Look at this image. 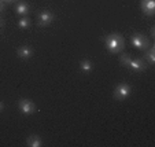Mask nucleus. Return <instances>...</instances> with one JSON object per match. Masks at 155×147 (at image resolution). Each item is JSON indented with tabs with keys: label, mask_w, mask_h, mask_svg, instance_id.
<instances>
[{
	"label": "nucleus",
	"mask_w": 155,
	"mask_h": 147,
	"mask_svg": "<svg viewBox=\"0 0 155 147\" xmlns=\"http://www.w3.org/2000/svg\"><path fill=\"white\" fill-rule=\"evenodd\" d=\"M104 44L106 48L111 54H120L125 48V40L122 36L117 35V33H110L104 37Z\"/></svg>",
	"instance_id": "f257e3e1"
},
{
	"label": "nucleus",
	"mask_w": 155,
	"mask_h": 147,
	"mask_svg": "<svg viewBox=\"0 0 155 147\" xmlns=\"http://www.w3.org/2000/svg\"><path fill=\"white\" fill-rule=\"evenodd\" d=\"M18 109H19V112L24 115L35 114V113L37 112V107H36L35 103L29 99H25V98H21V99L18 100Z\"/></svg>",
	"instance_id": "f03ea898"
},
{
	"label": "nucleus",
	"mask_w": 155,
	"mask_h": 147,
	"mask_svg": "<svg viewBox=\"0 0 155 147\" xmlns=\"http://www.w3.org/2000/svg\"><path fill=\"white\" fill-rule=\"evenodd\" d=\"M130 92H132V87L129 85L128 82H120L114 88V99L125 100L130 95Z\"/></svg>",
	"instance_id": "7ed1b4c3"
},
{
	"label": "nucleus",
	"mask_w": 155,
	"mask_h": 147,
	"mask_svg": "<svg viewBox=\"0 0 155 147\" xmlns=\"http://www.w3.org/2000/svg\"><path fill=\"white\" fill-rule=\"evenodd\" d=\"M130 41H132V44L135 45L136 48H139V50H143L144 51V50H147V48L150 47L148 37H147V36L140 35V33H136V35L132 36Z\"/></svg>",
	"instance_id": "20e7f679"
},
{
	"label": "nucleus",
	"mask_w": 155,
	"mask_h": 147,
	"mask_svg": "<svg viewBox=\"0 0 155 147\" xmlns=\"http://www.w3.org/2000/svg\"><path fill=\"white\" fill-rule=\"evenodd\" d=\"M54 14L51 11H48V10H45V11H41L40 15H38V21H37V25L38 26H48V25L51 24L54 21Z\"/></svg>",
	"instance_id": "39448f33"
},
{
	"label": "nucleus",
	"mask_w": 155,
	"mask_h": 147,
	"mask_svg": "<svg viewBox=\"0 0 155 147\" xmlns=\"http://www.w3.org/2000/svg\"><path fill=\"white\" fill-rule=\"evenodd\" d=\"M141 11L147 17H154L155 14V0H141Z\"/></svg>",
	"instance_id": "423d86ee"
},
{
	"label": "nucleus",
	"mask_w": 155,
	"mask_h": 147,
	"mask_svg": "<svg viewBox=\"0 0 155 147\" xmlns=\"http://www.w3.org/2000/svg\"><path fill=\"white\" fill-rule=\"evenodd\" d=\"M17 55L19 59H24V61H26V59H30L33 55V50L29 47V45H21L19 48L17 50Z\"/></svg>",
	"instance_id": "0eeeda50"
},
{
	"label": "nucleus",
	"mask_w": 155,
	"mask_h": 147,
	"mask_svg": "<svg viewBox=\"0 0 155 147\" xmlns=\"http://www.w3.org/2000/svg\"><path fill=\"white\" fill-rule=\"evenodd\" d=\"M128 68L133 72H143V70H146L147 66H146L143 59L137 58V59H130V63H129Z\"/></svg>",
	"instance_id": "6e6552de"
},
{
	"label": "nucleus",
	"mask_w": 155,
	"mask_h": 147,
	"mask_svg": "<svg viewBox=\"0 0 155 147\" xmlns=\"http://www.w3.org/2000/svg\"><path fill=\"white\" fill-rule=\"evenodd\" d=\"M15 11H17L18 15H21V17H26L28 14L30 12V7L28 3H25V2H21V3L17 4V7H15Z\"/></svg>",
	"instance_id": "1a4fd4ad"
},
{
	"label": "nucleus",
	"mask_w": 155,
	"mask_h": 147,
	"mask_svg": "<svg viewBox=\"0 0 155 147\" xmlns=\"http://www.w3.org/2000/svg\"><path fill=\"white\" fill-rule=\"evenodd\" d=\"M26 146L29 147H41L43 146V140L38 135H30L26 139Z\"/></svg>",
	"instance_id": "9d476101"
},
{
	"label": "nucleus",
	"mask_w": 155,
	"mask_h": 147,
	"mask_svg": "<svg viewBox=\"0 0 155 147\" xmlns=\"http://www.w3.org/2000/svg\"><path fill=\"white\" fill-rule=\"evenodd\" d=\"M80 69H81V72H84V73H89V72L94 70V63H92L89 59H82V61L80 62Z\"/></svg>",
	"instance_id": "9b49d317"
},
{
	"label": "nucleus",
	"mask_w": 155,
	"mask_h": 147,
	"mask_svg": "<svg viewBox=\"0 0 155 147\" xmlns=\"http://www.w3.org/2000/svg\"><path fill=\"white\" fill-rule=\"evenodd\" d=\"M144 58L147 59V62H148L150 65H154L155 63V48L154 47L147 48V52H146V55H144Z\"/></svg>",
	"instance_id": "f8f14e48"
},
{
	"label": "nucleus",
	"mask_w": 155,
	"mask_h": 147,
	"mask_svg": "<svg viewBox=\"0 0 155 147\" xmlns=\"http://www.w3.org/2000/svg\"><path fill=\"white\" fill-rule=\"evenodd\" d=\"M30 26V19L26 17H21V19L18 21V28L19 29H28Z\"/></svg>",
	"instance_id": "ddd939ff"
},
{
	"label": "nucleus",
	"mask_w": 155,
	"mask_h": 147,
	"mask_svg": "<svg viewBox=\"0 0 155 147\" xmlns=\"http://www.w3.org/2000/svg\"><path fill=\"white\" fill-rule=\"evenodd\" d=\"M130 56L128 55V54H122V55H120V62L122 63V66H125V68H128L129 63H130Z\"/></svg>",
	"instance_id": "4468645a"
},
{
	"label": "nucleus",
	"mask_w": 155,
	"mask_h": 147,
	"mask_svg": "<svg viewBox=\"0 0 155 147\" xmlns=\"http://www.w3.org/2000/svg\"><path fill=\"white\" fill-rule=\"evenodd\" d=\"M3 110H4V103L2 102V100H0V113L3 112Z\"/></svg>",
	"instance_id": "2eb2a0df"
},
{
	"label": "nucleus",
	"mask_w": 155,
	"mask_h": 147,
	"mask_svg": "<svg viewBox=\"0 0 155 147\" xmlns=\"http://www.w3.org/2000/svg\"><path fill=\"white\" fill-rule=\"evenodd\" d=\"M0 8H2V10L4 8V2H3V0H0Z\"/></svg>",
	"instance_id": "dca6fc26"
},
{
	"label": "nucleus",
	"mask_w": 155,
	"mask_h": 147,
	"mask_svg": "<svg viewBox=\"0 0 155 147\" xmlns=\"http://www.w3.org/2000/svg\"><path fill=\"white\" fill-rule=\"evenodd\" d=\"M3 2H6V3H14V2H17V0H3Z\"/></svg>",
	"instance_id": "f3484780"
},
{
	"label": "nucleus",
	"mask_w": 155,
	"mask_h": 147,
	"mask_svg": "<svg viewBox=\"0 0 155 147\" xmlns=\"http://www.w3.org/2000/svg\"><path fill=\"white\" fill-rule=\"evenodd\" d=\"M155 35V28H151V36Z\"/></svg>",
	"instance_id": "a211bd4d"
},
{
	"label": "nucleus",
	"mask_w": 155,
	"mask_h": 147,
	"mask_svg": "<svg viewBox=\"0 0 155 147\" xmlns=\"http://www.w3.org/2000/svg\"><path fill=\"white\" fill-rule=\"evenodd\" d=\"M0 11H2V8H0Z\"/></svg>",
	"instance_id": "6ab92c4d"
}]
</instances>
